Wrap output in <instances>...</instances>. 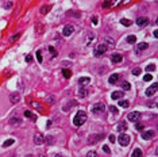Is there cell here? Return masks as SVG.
Returning a JSON list of instances; mask_svg holds the SVG:
<instances>
[{"label": "cell", "instance_id": "obj_1", "mask_svg": "<svg viewBox=\"0 0 158 157\" xmlns=\"http://www.w3.org/2000/svg\"><path fill=\"white\" fill-rule=\"evenodd\" d=\"M85 121H87V114L84 111H78L73 118V125L74 126H81V125H84Z\"/></svg>", "mask_w": 158, "mask_h": 157}, {"label": "cell", "instance_id": "obj_2", "mask_svg": "<svg viewBox=\"0 0 158 157\" xmlns=\"http://www.w3.org/2000/svg\"><path fill=\"white\" fill-rule=\"evenodd\" d=\"M91 111H92L95 115H100V114H103L104 111H106V106H104L103 103H96V104L92 106Z\"/></svg>", "mask_w": 158, "mask_h": 157}, {"label": "cell", "instance_id": "obj_3", "mask_svg": "<svg viewBox=\"0 0 158 157\" xmlns=\"http://www.w3.org/2000/svg\"><path fill=\"white\" fill-rule=\"evenodd\" d=\"M130 141H131L130 136H128V134H125V133H122L120 136L118 137V142L122 145V146H127V145L130 144Z\"/></svg>", "mask_w": 158, "mask_h": 157}, {"label": "cell", "instance_id": "obj_4", "mask_svg": "<svg viewBox=\"0 0 158 157\" xmlns=\"http://www.w3.org/2000/svg\"><path fill=\"white\" fill-rule=\"evenodd\" d=\"M106 52H107V45L101 43V45H99V46L95 49L93 54L96 56V57H101V56H103V54H106Z\"/></svg>", "mask_w": 158, "mask_h": 157}, {"label": "cell", "instance_id": "obj_5", "mask_svg": "<svg viewBox=\"0 0 158 157\" xmlns=\"http://www.w3.org/2000/svg\"><path fill=\"white\" fill-rule=\"evenodd\" d=\"M100 140H103V134H92V136H89V138H88V144L93 145V144L99 142Z\"/></svg>", "mask_w": 158, "mask_h": 157}, {"label": "cell", "instance_id": "obj_6", "mask_svg": "<svg viewBox=\"0 0 158 157\" xmlns=\"http://www.w3.org/2000/svg\"><path fill=\"white\" fill-rule=\"evenodd\" d=\"M73 31H74V27H73L72 25H66V26L64 27V30H62V34H64L65 37H69V35L73 34Z\"/></svg>", "mask_w": 158, "mask_h": 157}, {"label": "cell", "instance_id": "obj_7", "mask_svg": "<svg viewBox=\"0 0 158 157\" xmlns=\"http://www.w3.org/2000/svg\"><path fill=\"white\" fill-rule=\"evenodd\" d=\"M139 118H141V113H137V111L130 113V114L127 115V119H128L130 122H137V121H139Z\"/></svg>", "mask_w": 158, "mask_h": 157}, {"label": "cell", "instance_id": "obj_8", "mask_svg": "<svg viewBox=\"0 0 158 157\" xmlns=\"http://www.w3.org/2000/svg\"><path fill=\"white\" fill-rule=\"evenodd\" d=\"M137 25L139 27H145V26H147L149 25V18H146V16H141L137 19Z\"/></svg>", "mask_w": 158, "mask_h": 157}, {"label": "cell", "instance_id": "obj_9", "mask_svg": "<svg viewBox=\"0 0 158 157\" xmlns=\"http://www.w3.org/2000/svg\"><path fill=\"white\" fill-rule=\"evenodd\" d=\"M19 100H20V94H18V92H14V94H11V95H9V102L12 103V104H16V103H19Z\"/></svg>", "mask_w": 158, "mask_h": 157}, {"label": "cell", "instance_id": "obj_10", "mask_svg": "<svg viewBox=\"0 0 158 157\" xmlns=\"http://www.w3.org/2000/svg\"><path fill=\"white\" fill-rule=\"evenodd\" d=\"M125 96V94H123V91H114L111 94V98L114 100H122V98Z\"/></svg>", "mask_w": 158, "mask_h": 157}, {"label": "cell", "instance_id": "obj_11", "mask_svg": "<svg viewBox=\"0 0 158 157\" xmlns=\"http://www.w3.org/2000/svg\"><path fill=\"white\" fill-rule=\"evenodd\" d=\"M122 60H123V57H122V54H119V53H114V54L111 56V61L115 62V64L122 62Z\"/></svg>", "mask_w": 158, "mask_h": 157}, {"label": "cell", "instance_id": "obj_12", "mask_svg": "<svg viewBox=\"0 0 158 157\" xmlns=\"http://www.w3.org/2000/svg\"><path fill=\"white\" fill-rule=\"evenodd\" d=\"M154 137V131L153 130H146V131H142V138L143 140H150Z\"/></svg>", "mask_w": 158, "mask_h": 157}, {"label": "cell", "instance_id": "obj_13", "mask_svg": "<svg viewBox=\"0 0 158 157\" xmlns=\"http://www.w3.org/2000/svg\"><path fill=\"white\" fill-rule=\"evenodd\" d=\"M155 92H157V84H153V85H150L147 89H146V95L147 96H153Z\"/></svg>", "mask_w": 158, "mask_h": 157}, {"label": "cell", "instance_id": "obj_14", "mask_svg": "<svg viewBox=\"0 0 158 157\" xmlns=\"http://www.w3.org/2000/svg\"><path fill=\"white\" fill-rule=\"evenodd\" d=\"M34 142H35L37 145H41V144L45 142V137L42 136V134H35V136H34Z\"/></svg>", "mask_w": 158, "mask_h": 157}, {"label": "cell", "instance_id": "obj_15", "mask_svg": "<svg viewBox=\"0 0 158 157\" xmlns=\"http://www.w3.org/2000/svg\"><path fill=\"white\" fill-rule=\"evenodd\" d=\"M118 80H119V75H118V73H114V75H111V76H109L108 83H109V84H116Z\"/></svg>", "mask_w": 158, "mask_h": 157}, {"label": "cell", "instance_id": "obj_16", "mask_svg": "<svg viewBox=\"0 0 158 157\" xmlns=\"http://www.w3.org/2000/svg\"><path fill=\"white\" fill-rule=\"evenodd\" d=\"M9 123H11L12 126H19L20 123H22V119L18 118V117H14V118H11V119H9Z\"/></svg>", "mask_w": 158, "mask_h": 157}, {"label": "cell", "instance_id": "obj_17", "mask_svg": "<svg viewBox=\"0 0 158 157\" xmlns=\"http://www.w3.org/2000/svg\"><path fill=\"white\" fill-rule=\"evenodd\" d=\"M131 157H143V153H142V150H141L139 148H135V149L132 150Z\"/></svg>", "mask_w": 158, "mask_h": 157}, {"label": "cell", "instance_id": "obj_18", "mask_svg": "<svg viewBox=\"0 0 158 157\" xmlns=\"http://www.w3.org/2000/svg\"><path fill=\"white\" fill-rule=\"evenodd\" d=\"M149 48V43H146V42H141L138 43V48H137V52H142L145 49H147Z\"/></svg>", "mask_w": 158, "mask_h": 157}, {"label": "cell", "instance_id": "obj_19", "mask_svg": "<svg viewBox=\"0 0 158 157\" xmlns=\"http://www.w3.org/2000/svg\"><path fill=\"white\" fill-rule=\"evenodd\" d=\"M89 81H91V78H89V77H80V78H78V84H80V85H87Z\"/></svg>", "mask_w": 158, "mask_h": 157}, {"label": "cell", "instance_id": "obj_20", "mask_svg": "<svg viewBox=\"0 0 158 157\" xmlns=\"http://www.w3.org/2000/svg\"><path fill=\"white\" fill-rule=\"evenodd\" d=\"M25 115H26V117H27L28 119H31L32 122H35V121H37V117L34 115L32 113H30V111H25Z\"/></svg>", "mask_w": 158, "mask_h": 157}, {"label": "cell", "instance_id": "obj_21", "mask_svg": "<svg viewBox=\"0 0 158 157\" xmlns=\"http://www.w3.org/2000/svg\"><path fill=\"white\" fill-rule=\"evenodd\" d=\"M87 95H88V91H87L85 88H80V89H78V96H80V98H85Z\"/></svg>", "mask_w": 158, "mask_h": 157}, {"label": "cell", "instance_id": "obj_22", "mask_svg": "<svg viewBox=\"0 0 158 157\" xmlns=\"http://www.w3.org/2000/svg\"><path fill=\"white\" fill-rule=\"evenodd\" d=\"M15 141L12 140V138H9V140H7V141H4V144H3V148H8V146H11Z\"/></svg>", "mask_w": 158, "mask_h": 157}, {"label": "cell", "instance_id": "obj_23", "mask_svg": "<svg viewBox=\"0 0 158 157\" xmlns=\"http://www.w3.org/2000/svg\"><path fill=\"white\" fill-rule=\"evenodd\" d=\"M122 88L125 89V91H128V89L131 88V84H130L128 81H123V83H122Z\"/></svg>", "mask_w": 158, "mask_h": 157}, {"label": "cell", "instance_id": "obj_24", "mask_svg": "<svg viewBox=\"0 0 158 157\" xmlns=\"http://www.w3.org/2000/svg\"><path fill=\"white\" fill-rule=\"evenodd\" d=\"M62 75H64L65 78H69V77L72 76V72H70L69 69H62Z\"/></svg>", "mask_w": 158, "mask_h": 157}, {"label": "cell", "instance_id": "obj_25", "mask_svg": "<svg viewBox=\"0 0 158 157\" xmlns=\"http://www.w3.org/2000/svg\"><path fill=\"white\" fill-rule=\"evenodd\" d=\"M127 42L131 43V45L135 43V42H137V37H135V35H128V37H127Z\"/></svg>", "mask_w": 158, "mask_h": 157}, {"label": "cell", "instance_id": "obj_26", "mask_svg": "<svg viewBox=\"0 0 158 157\" xmlns=\"http://www.w3.org/2000/svg\"><path fill=\"white\" fill-rule=\"evenodd\" d=\"M120 23L123 25V26H131V20H128V19H120Z\"/></svg>", "mask_w": 158, "mask_h": 157}, {"label": "cell", "instance_id": "obj_27", "mask_svg": "<svg viewBox=\"0 0 158 157\" xmlns=\"http://www.w3.org/2000/svg\"><path fill=\"white\" fill-rule=\"evenodd\" d=\"M112 114H116L118 115V113H119V110H118V107H115V106H109V108H108Z\"/></svg>", "mask_w": 158, "mask_h": 157}, {"label": "cell", "instance_id": "obj_28", "mask_svg": "<svg viewBox=\"0 0 158 157\" xmlns=\"http://www.w3.org/2000/svg\"><path fill=\"white\" fill-rule=\"evenodd\" d=\"M119 106L123 107V108H126V107H128V102H127V100H120V102H119Z\"/></svg>", "mask_w": 158, "mask_h": 157}, {"label": "cell", "instance_id": "obj_29", "mask_svg": "<svg viewBox=\"0 0 158 157\" xmlns=\"http://www.w3.org/2000/svg\"><path fill=\"white\" fill-rule=\"evenodd\" d=\"M146 71H147V72H153V71H155V65H154V64L147 65V66H146Z\"/></svg>", "mask_w": 158, "mask_h": 157}, {"label": "cell", "instance_id": "obj_30", "mask_svg": "<svg viewBox=\"0 0 158 157\" xmlns=\"http://www.w3.org/2000/svg\"><path fill=\"white\" fill-rule=\"evenodd\" d=\"M143 80H145V81H151V80H153V76H151L150 73H147V75L143 76Z\"/></svg>", "mask_w": 158, "mask_h": 157}, {"label": "cell", "instance_id": "obj_31", "mask_svg": "<svg viewBox=\"0 0 158 157\" xmlns=\"http://www.w3.org/2000/svg\"><path fill=\"white\" fill-rule=\"evenodd\" d=\"M49 52H50V54H51V57H57V52H55V49L54 48H49Z\"/></svg>", "mask_w": 158, "mask_h": 157}, {"label": "cell", "instance_id": "obj_32", "mask_svg": "<svg viewBox=\"0 0 158 157\" xmlns=\"http://www.w3.org/2000/svg\"><path fill=\"white\" fill-rule=\"evenodd\" d=\"M72 106H77V102H74V100H72V102H69V103H68V106H66L64 110H69V107H72Z\"/></svg>", "mask_w": 158, "mask_h": 157}, {"label": "cell", "instance_id": "obj_33", "mask_svg": "<svg viewBox=\"0 0 158 157\" xmlns=\"http://www.w3.org/2000/svg\"><path fill=\"white\" fill-rule=\"evenodd\" d=\"M50 10V6H43V8H41V14H46Z\"/></svg>", "mask_w": 158, "mask_h": 157}, {"label": "cell", "instance_id": "obj_34", "mask_svg": "<svg viewBox=\"0 0 158 157\" xmlns=\"http://www.w3.org/2000/svg\"><path fill=\"white\" fill-rule=\"evenodd\" d=\"M126 129H127V126L125 125V123H120V125L118 126V130H119V131H125Z\"/></svg>", "mask_w": 158, "mask_h": 157}, {"label": "cell", "instance_id": "obj_35", "mask_svg": "<svg viewBox=\"0 0 158 157\" xmlns=\"http://www.w3.org/2000/svg\"><path fill=\"white\" fill-rule=\"evenodd\" d=\"M3 7H4L6 10H9L11 7H12V2H6V3L3 4Z\"/></svg>", "mask_w": 158, "mask_h": 157}, {"label": "cell", "instance_id": "obj_36", "mask_svg": "<svg viewBox=\"0 0 158 157\" xmlns=\"http://www.w3.org/2000/svg\"><path fill=\"white\" fill-rule=\"evenodd\" d=\"M37 58H38V61H39V62H42V61H43V57H42L41 50H37Z\"/></svg>", "mask_w": 158, "mask_h": 157}, {"label": "cell", "instance_id": "obj_37", "mask_svg": "<svg viewBox=\"0 0 158 157\" xmlns=\"http://www.w3.org/2000/svg\"><path fill=\"white\" fill-rule=\"evenodd\" d=\"M87 157H99V156H97V153H96V152L91 150V152H88V153H87Z\"/></svg>", "mask_w": 158, "mask_h": 157}, {"label": "cell", "instance_id": "obj_38", "mask_svg": "<svg viewBox=\"0 0 158 157\" xmlns=\"http://www.w3.org/2000/svg\"><path fill=\"white\" fill-rule=\"evenodd\" d=\"M111 6H114V2H104L103 3V8H108Z\"/></svg>", "mask_w": 158, "mask_h": 157}, {"label": "cell", "instance_id": "obj_39", "mask_svg": "<svg viewBox=\"0 0 158 157\" xmlns=\"http://www.w3.org/2000/svg\"><path fill=\"white\" fill-rule=\"evenodd\" d=\"M143 127H145V125H142V123H137V125H135V129H137L138 131H142Z\"/></svg>", "mask_w": 158, "mask_h": 157}, {"label": "cell", "instance_id": "obj_40", "mask_svg": "<svg viewBox=\"0 0 158 157\" xmlns=\"http://www.w3.org/2000/svg\"><path fill=\"white\" fill-rule=\"evenodd\" d=\"M141 72H142V71H141V68H135V69L132 71V75H134V76H139V75H141Z\"/></svg>", "mask_w": 158, "mask_h": 157}, {"label": "cell", "instance_id": "obj_41", "mask_svg": "<svg viewBox=\"0 0 158 157\" xmlns=\"http://www.w3.org/2000/svg\"><path fill=\"white\" fill-rule=\"evenodd\" d=\"M103 150L106 153H111V149H109V146H107V145H104V146H103Z\"/></svg>", "mask_w": 158, "mask_h": 157}, {"label": "cell", "instance_id": "obj_42", "mask_svg": "<svg viewBox=\"0 0 158 157\" xmlns=\"http://www.w3.org/2000/svg\"><path fill=\"white\" fill-rule=\"evenodd\" d=\"M92 23H93L95 26L99 23V19H97V16H93V18H92Z\"/></svg>", "mask_w": 158, "mask_h": 157}, {"label": "cell", "instance_id": "obj_43", "mask_svg": "<svg viewBox=\"0 0 158 157\" xmlns=\"http://www.w3.org/2000/svg\"><path fill=\"white\" fill-rule=\"evenodd\" d=\"M26 61H27V62H31V61H32V56H31V54H27V56H26Z\"/></svg>", "mask_w": 158, "mask_h": 157}, {"label": "cell", "instance_id": "obj_44", "mask_svg": "<svg viewBox=\"0 0 158 157\" xmlns=\"http://www.w3.org/2000/svg\"><path fill=\"white\" fill-rule=\"evenodd\" d=\"M108 138H109V142H115V136H114V134H111Z\"/></svg>", "mask_w": 158, "mask_h": 157}, {"label": "cell", "instance_id": "obj_45", "mask_svg": "<svg viewBox=\"0 0 158 157\" xmlns=\"http://www.w3.org/2000/svg\"><path fill=\"white\" fill-rule=\"evenodd\" d=\"M47 142H49V144H53V142H54V138H53L51 136H49V137H47Z\"/></svg>", "mask_w": 158, "mask_h": 157}, {"label": "cell", "instance_id": "obj_46", "mask_svg": "<svg viewBox=\"0 0 158 157\" xmlns=\"http://www.w3.org/2000/svg\"><path fill=\"white\" fill-rule=\"evenodd\" d=\"M53 100H54L53 96H49V98H47V102H53Z\"/></svg>", "mask_w": 158, "mask_h": 157}, {"label": "cell", "instance_id": "obj_47", "mask_svg": "<svg viewBox=\"0 0 158 157\" xmlns=\"http://www.w3.org/2000/svg\"><path fill=\"white\" fill-rule=\"evenodd\" d=\"M153 35H154V37H155V38H157V37H158V33H157V30H155V31H154V33H153Z\"/></svg>", "mask_w": 158, "mask_h": 157}, {"label": "cell", "instance_id": "obj_48", "mask_svg": "<svg viewBox=\"0 0 158 157\" xmlns=\"http://www.w3.org/2000/svg\"><path fill=\"white\" fill-rule=\"evenodd\" d=\"M54 157H64V156H62V154H55Z\"/></svg>", "mask_w": 158, "mask_h": 157}, {"label": "cell", "instance_id": "obj_49", "mask_svg": "<svg viewBox=\"0 0 158 157\" xmlns=\"http://www.w3.org/2000/svg\"><path fill=\"white\" fill-rule=\"evenodd\" d=\"M39 157H45V156H39Z\"/></svg>", "mask_w": 158, "mask_h": 157}]
</instances>
